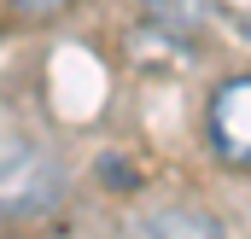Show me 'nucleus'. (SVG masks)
Segmentation results:
<instances>
[{"label": "nucleus", "instance_id": "obj_3", "mask_svg": "<svg viewBox=\"0 0 251 239\" xmlns=\"http://www.w3.org/2000/svg\"><path fill=\"white\" fill-rule=\"evenodd\" d=\"M140 239H228V228L199 204H170L140 222Z\"/></svg>", "mask_w": 251, "mask_h": 239}, {"label": "nucleus", "instance_id": "obj_4", "mask_svg": "<svg viewBox=\"0 0 251 239\" xmlns=\"http://www.w3.org/2000/svg\"><path fill=\"white\" fill-rule=\"evenodd\" d=\"M76 0H18V12L24 18H59V12H70Z\"/></svg>", "mask_w": 251, "mask_h": 239}, {"label": "nucleus", "instance_id": "obj_2", "mask_svg": "<svg viewBox=\"0 0 251 239\" xmlns=\"http://www.w3.org/2000/svg\"><path fill=\"white\" fill-rule=\"evenodd\" d=\"M210 146L222 164H251V76H228L210 94Z\"/></svg>", "mask_w": 251, "mask_h": 239}, {"label": "nucleus", "instance_id": "obj_1", "mask_svg": "<svg viewBox=\"0 0 251 239\" xmlns=\"http://www.w3.org/2000/svg\"><path fill=\"white\" fill-rule=\"evenodd\" d=\"M64 164L41 146H24L12 158H0V222H41L64 204Z\"/></svg>", "mask_w": 251, "mask_h": 239}]
</instances>
